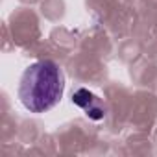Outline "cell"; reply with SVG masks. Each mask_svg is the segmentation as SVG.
Returning a JSON list of instances; mask_svg holds the SVG:
<instances>
[{"label": "cell", "mask_w": 157, "mask_h": 157, "mask_svg": "<svg viewBox=\"0 0 157 157\" xmlns=\"http://www.w3.org/2000/svg\"><path fill=\"white\" fill-rule=\"evenodd\" d=\"M74 104H78V105H80L89 117H93V118H102L105 115L104 109H102V105H100V100L94 94H91L89 91H85V89H80V91L74 94Z\"/></svg>", "instance_id": "7a4b0ae2"}, {"label": "cell", "mask_w": 157, "mask_h": 157, "mask_svg": "<svg viewBox=\"0 0 157 157\" xmlns=\"http://www.w3.org/2000/svg\"><path fill=\"white\" fill-rule=\"evenodd\" d=\"M65 78L61 68L48 59L30 65L21 78L19 98L30 113H44L52 109L63 96Z\"/></svg>", "instance_id": "6da1fadb"}]
</instances>
